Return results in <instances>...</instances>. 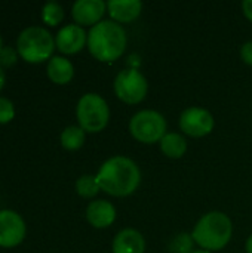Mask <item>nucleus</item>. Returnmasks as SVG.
I'll use <instances>...</instances> for the list:
<instances>
[{
  "mask_svg": "<svg viewBox=\"0 0 252 253\" xmlns=\"http://www.w3.org/2000/svg\"><path fill=\"white\" fill-rule=\"evenodd\" d=\"M97 179L100 188L108 196L128 197L138 190L141 184V170L132 159L114 156L101 165Z\"/></svg>",
  "mask_w": 252,
  "mask_h": 253,
  "instance_id": "f257e3e1",
  "label": "nucleus"
},
{
  "mask_svg": "<svg viewBox=\"0 0 252 253\" xmlns=\"http://www.w3.org/2000/svg\"><path fill=\"white\" fill-rule=\"evenodd\" d=\"M128 44V36L125 28L111 21L102 19L97 25L91 27L88 33V49L91 55L101 62H113L119 59Z\"/></svg>",
  "mask_w": 252,
  "mask_h": 253,
  "instance_id": "f03ea898",
  "label": "nucleus"
},
{
  "mask_svg": "<svg viewBox=\"0 0 252 253\" xmlns=\"http://www.w3.org/2000/svg\"><path fill=\"white\" fill-rule=\"evenodd\" d=\"M233 236L232 219L218 211L205 213L195 225L192 237L195 243L208 252H217L224 249Z\"/></svg>",
  "mask_w": 252,
  "mask_h": 253,
  "instance_id": "7ed1b4c3",
  "label": "nucleus"
},
{
  "mask_svg": "<svg viewBox=\"0 0 252 253\" xmlns=\"http://www.w3.org/2000/svg\"><path fill=\"white\" fill-rule=\"evenodd\" d=\"M53 36L43 27H27L24 28L16 40V50L19 56L31 64H39L50 59L55 49Z\"/></svg>",
  "mask_w": 252,
  "mask_h": 253,
  "instance_id": "20e7f679",
  "label": "nucleus"
},
{
  "mask_svg": "<svg viewBox=\"0 0 252 253\" xmlns=\"http://www.w3.org/2000/svg\"><path fill=\"white\" fill-rule=\"evenodd\" d=\"M79 126L89 133H98L105 129L110 120V108L107 101L98 93H85L76 107Z\"/></svg>",
  "mask_w": 252,
  "mask_h": 253,
  "instance_id": "39448f33",
  "label": "nucleus"
},
{
  "mask_svg": "<svg viewBox=\"0 0 252 253\" xmlns=\"http://www.w3.org/2000/svg\"><path fill=\"white\" fill-rule=\"evenodd\" d=\"M168 125L165 117L154 110H143L132 116L129 120V133L138 142L151 145L160 142L168 133Z\"/></svg>",
  "mask_w": 252,
  "mask_h": 253,
  "instance_id": "423d86ee",
  "label": "nucleus"
},
{
  "mask_svg": "<svg viewBox=\"0 0 252 253\" xmlns=\"http://www.w3.org/2000/svg\"><path fill=\"white\" fill-rule=\"evenodd\" d=\"M116 96L129 105H135L144 101L149 92L147 79L135 68H126L120 71L113 83Z\"/></svg>",
  "mask_w": 252,
  "mask_h": 253,
  "instance_id": "0eeeda50",
  "label": "nucleus"
},
{
  "mask_svg": "<svg viewBox=\"0 0 252 253\" xmlns=\"http://www.w3.org/2000/svg\"><path fill=\"white\" fill-rule=\"evenodd\" d=\"M178 125L181 132L187 136L203 138L214 130L215 120L208 110L201 107H189L181 113Z\"/></svg>",
  "mask_w": 252,
  "mask_h": 253,
  "instance_id": "6e6552de",
  "label": "nucleus"
},
{
  "mask_svg": "<svg viewBox=\"0 0 252 253\" xmlns=\"http://www.w3.org/2000/svg\"><path fill=\"white\" fill-rule=\"evenodd\" d=\"M25 237V222L19 213L10 209L0 211V246L15 248Z\"/></svg>",
  "mask_w": 252,
  "mask_h": 253,
  "instance_id": "1a4fd4ad",
  "label": "nucleus"
},
{
  "mask_svg": "<svg viewBox=\"0 0 252 253\" xmlns=\"http://www.w3.org/2000/svg\"><path fill=\"white\" fill-rule=\"evenodd\" d=\"M107 3L102 0H77L71 7V16L80 27H94L102 21Z\"/></svg>",
  "mask_w": 252,
  "mask_h": 253,
  "instance_id": "9d476101",
  "label": "nucleus"
},
{
  "mask_svg": "<svg viewBox=\"0 0 252 253\" xmlns=\"http://www.w3.org/2000/svg\"><path fill=\"white\" fill-rule=\"evenodd\" d=\"M88 43V33L83 27L77 24L64 25L55 36L56 49L65 55H73L80 52Z\"/></svg>",
  "mask_w": 252,
  "mask_h": 253,
  "instance_id": "9b49d317",
  "label": "nucleus"
},
{
  "mask_svg": "<svg viewBox=\"0 0 252 253\" xmlns=\"http://www.w3.org/2000/svg\"><path fill=\"white\" fill-rule=\"evenodd\" d=\"M86 219L94 228H108L116 221V209L107 200H94L86 208Z\"/></svg>",
  "mask_w": 252,
  "mask_h": 253,
  "instance_id": "f8f14e48",
  "label": "nucleus"
},
{
  "mask_svg": "<svg viewBox=\"0 0 252 253\" xmlns=\"http://www.w3.org/2000/svg\"><path fill=\"white\" fill-rule=\"evenodd\" d=\"M107 10L111 21L117 24L134 22L143 10V3L140 0H110L107 1Z\"/></svg>",
  "mask_w": 252,
  "mask_h": 253,
  "instance_id": "ddd939ff",
  "label": "nucleus"
},
{
  "mask_svg": "<svg viewBox=\"0 0 252 253\" xmlns=\"http://www.w3.org/2000/svg\"><path fill=\"white\" fill-rule=\"evenodd\" d=\"M113 253H144L146 240L138 230L125 228L119 231L111 245Z\"/></svg>",
  "mask_w": 252,
  "mask_h": 253,
  "instance_id": "4468645a",
  "label": "nucleus"
},
{
  "mask_svg": "<svg viewBox=\"0 0 252 253\" xmlns=\"http://www.w3.org/2000/svg\"><path fill=\"white\" fill-rule=\"evenodd\" d=\"M48 77L56 83V84H67L71 82L73 76H74V65L71 64L70 59L55 55L48 61Z\"/></svg>",
  "mask_w": 252,
  "mask_h": 253,
  "instance_id": "2eb2a0df",
  "label": "nucleus"
},
{
  "mask_svg": "<svg viewBox=\"0 0 252 253\" xmlns=\"http://www.w3.org/2000/svg\"><path fill=\"white\" fill-rule=\"evenodd\" d=\"M160 151L168 159H181L187 153V141L177 132H168L160 139Z\"/></svg>",
  "mask_w": 252,
  "mask_h": 253,
  "instance_id": "dca6fc26",
  "label": "nucleus"
},
{
  "mask_svg": "<svg viewBox=\"0 0 252 253\" xmlns=\"http://www.w3.org/2000/svg\"><path fill=\"white\" fill-rule=\"evenodd\" d=\"M85 138L86 132L80 126H67L61 133V145L68 151H74L85 144Z\"/></svg>",
  "mask_w": 252,
  "mask_h": 253,
  "instance_id": "f3484780",
  "label": "nucleus"
},
{
  "mask_svg": "<svg viewBox=\"0 0 252 253\" xmlns=\"http://www.w3.org/2000/svg\"><path fill=\"white\" fill-rule=\"evenodd\" d=\"M76 191L83 199L95 197L101 191L98 179H97V175H82L76 181Z\"/></svg>",
  "mask_w": 252,
  "mask_h": 253,
  "instance_id": "a211bd4d",
  "label": "nucleus"
},
{
  "mask_svg": "<svg viewBox=\"0 0 252 253\" xmlns=\"http://www.w3.org/2000/svg\"><path fill=\"white\" fill-rule=\"evenodd\" d=\"M42 19L48 25H58L64 19V9L58 1H48L42 7Z\"/></svg>",
  "mask_w": 252,
  "mask_h": 253,
  "instance_id": "6ab92c4d",
  "label": "nucleus"
},
{
  "mask_svg": "<svg viewBox=\"0 0 252 253\" xmlns=\"http://www.w3.org/2000/svg\"><path fill=\"white\" fill-rule=\"evenodd\" d=\"M195 240L192 234L181 233L175 236L169 243V253H192L195 249Z\"/></svg>",
  "mask_w": 252,
  "mask_h": 253,
  "instance_id": "aec40b11",
  "label": "nucleus"
},
{
  "mask_svg": "<svg viewBox=\"0 0 252 253\" xmlns=\"http://www.w3.org/2000/svg\"><path fill=\"white\" fill-rule=\"evenodd\" d=\"M15 117V107L10 99L0 96V123H9Z\"/></svg>",
  "mask_w": 252,
  "mask_h": 253,
  "instance_id": "412c9836",
  "label": "nucleus"
},
{
  "mask_svg": "<svg viewBox=\"0 0 252 253\" xmlns=\"http://www.w3.org/2000/svg\"><path fill=\"white\" fill-rule=\"evenodd\" d=\"M18 59V50H15L10 46H3L0 50V65L10 67L16 62Z\"/></svg>",
  "mask_w": 252,
  "mask_h": 253,
  "instance_id": "4be33fe9",
  "label": "nucleus"
},
{
  "mask_svg": "<svg viewBox=\"0 0 252 253\" xmlns=\"http://www.w3.org/2000/svg\"><path fill=\"white\" fill-rule=\"evenodd\" d=\"M241 58L247 65L252 67V42H247L241 47Z\"/></svg>",
  "mask_w": 252,
  "mask_h": 253,
  "instance_id": "5701e85b",
  "label": "nucleus"
},
{
  "mask_svg": "<svg viewBox=\"0 0 252 253\" xmlns=\"http://www.w3.org/2000/svg\"><path fill=\"white\" fill-rule=\"evenodd\" d=\"M242 10H244V15L247 16V19L252 22V0H245L242 3Z\"/></svg>",
  "mask_w": 252,
  "mask_h": 253,
  "instance_id": "b1692460",
  "label": "nucleus"
},
{
  "mask_svg": "<svg viewBox=\"0 0 252 253\" xmlns=\"http://www.w3.org/2000/svg\"><path fill=\"white\" fill-rule=\"evenodd\" d=\"M4 82H6V74H4V70H3L1 65H0V90H1V87L4 86Z\"/></svg>",
  "mask_w": 252,
  "mask_h": 253,
  "instance_id": "393cba45",
  "label": "nucleus"
},
{
  "mask_svg": "<svg viewBox=\"0 0 252 253\" xmlns=\"http://www.w3.org/2000/svg\"><path fill=\"white\" fill-rule=\"evenodd\" d=\"M245 249H247V253H252V234L248 237V240L245 243Z\"/></svg>",
  "mask_w": 252,
  "mask_h": 253,
  "instance_id": "a878e982",
  "label": "nucleus"
},
{
  "mask_svg": "<svg viewBox=\"0 0 252 253\" xmlns=\"http://www.w3.org/2000/svg\"><path fill=\"white\" fill-rule=\"evenodd\" d=\"M192 253H211V252H208V251H203V249H196V251H193Z\"/></svg>",
  "mask_w": 252,
  "mask_h": 253,
  "instance_id": "bb28decb",
  "label": "nucleus"
},
{
  "mask_svg": "<svg viewBox=\"0 0 252 253\" xmlns=\"http://www.w3.org/2000/svg\"><path fill=\"white\" fill-rule=\"evenodd\" d=\"M1 47H3V44H1V36H0V50H1Z\"/></svg>",
  "mask_w": 252,
  "mask_h": 253,
  "instance_id": "cd10ccee",
  "label": "nucleus"
}]
</instances>
